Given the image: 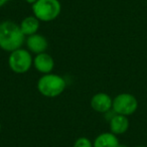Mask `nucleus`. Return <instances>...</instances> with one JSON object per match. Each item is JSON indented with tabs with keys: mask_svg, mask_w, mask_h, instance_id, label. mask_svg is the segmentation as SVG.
I'll list each match as a JSON object with an SVG mask.
<instances>
[{
	"mask_svg": "<svg viewBox=\"0 0 147 147\" xmlns=\"http://www.w3.org/2000/svg\"><path fill=\"white\" fill-rule=\"evenodd\" d=\"M118 147H128L127 145H124V144H119Z\"/></svg>",
	"mask_w": 147,
	"mask_h": 147,
	"instance_id": "obj_15",
	"label": "nucleus"
},
{
	"mask_svg": "<svg viewBox=\"0 0 147 147\" xmlns=\"http://www.w3.org/2000/svg\"><path fill=\"white\" fill-rule=\"evenodd\" d=\"M65 86V79L55 74H45L37 82L38 92L47 98H55L61 95Z\"/></svg>",
	"mask_w": 147,
	"mask_h": 147,
	"instance_id": "obj_2",
	"label": "nucleus"
},
{
	"mask_svg": "<svg viewBox=\"0 0 147 147\" xmlns=\"http://www.w3.org/2000/svg\"><path fill=\"white\" fill-rule=\"evenodd\" d=\"M61 10V5L59 0H37L32 4L34 16L39 21L49 22L57 18Z\"/></svg>",
	"mask_w": 147,
	"mask_h": 147,
	"instance_id": "obj_3",
	"label": "nucleus"
},
{
	"mask_svg": "<svg viewBox=\"0 0 147 147\" xmlns=\"http://www.w3.org/2000/svg\"><path fill=\"white\" fill-rule=\"evenodd\" d=\"M33 65L34 67L42 74H51L55 67V61L53 57L47 53H38L33 59Z\"/></svg>",
	"mask_w": 147,
	"mask_h": 147,
	"instance_id": "obj_7",
	"label": "nucleus"
},
{
	"mask_svg": "<svg viewBox=\"0 0 147 147\" xmlns=\"http://www.w3.org/2000/svg\"><path fill=\"white\" fill-rule=\"evenodd\" d=\"M8 0H0V7H2L3 5H5L7 3Z\"/></svg>",
	"mask_w": 147,
	"mask_h": 147,
	"instance_id": "obj_13",
	"label": "nucleus"
},
{
	"mask_svg": "<svg viewBox=\"0 0 147 147\" xmlns=\"http://www.w3.org/2000/svg\"><path fill=\"white\" fill-rule=\"evenodd\" d=\"M138 108V101L132 94L122 93L113 99L112 109L116 114L130 116L134 114Z\"/></svg>",
	"mask_w": 147,
	"mask_h": 147,
	"instance_id": "obj_5",
	"label": "nucleus"
},
{
	"mask_svg": "<svg viewBox=\"0 0 147 147\" xmlns=\"http://www.w3.org/2000/svg\"><path fill=\"white\" fill-rule=\"evenodd\" d=\"M0 131H1V123H0Z\"/></svg>",
	"mask_w": 147,
	"mask_h": 147,
	"instance_id": "obj_17",
	"label": "nucleus"
},
{
	"mask_svg": "<svg viewBox=\"0 0 147 147\" xmlns=\"http://www.w3.org/2000/svg\"><path fill=\"white\" fill-rule=\"evenodd\" d=\"M24 36L20 26L13 21H3L0 23V47L5 51H12L21 49Z\"/></svg>",
	"mask_w": 147,
	"mask_h": 147,
	"instance_id": "obj_1",
	"label": "nucleus"
},
{
	"mask_svg": "<svg viewBox=\"0 0 147 147\" xmlns=\"http://www.w3.org/2000/svg\"><path fill=\"white\" fill-rule=\"evenodd\" d=\"M119 144L116 135L112 132H105L96 137L93 147H118Z\"/></svg>",
	"mask_w": 147,
	"mask_h": 147,
	"instance_id": "obj_10",
	"label": "nucleus"
},
{
	"mask_svg": "<svg viewBox=\"0 0 147 147\" xmlns=\"http://www.w3.org/2000/svg\"><path fill=\"white\" fill-rule=\"evenodd\" d=\"M36 1L37 0H26V2L29 3V4H33V3H35Z\"/></svg>",
	"mask_w": 147,
	"mask_h": 147,
	"instance_id": "obj_14",
	"label": "nucleus"
},
{
	"mask_svg": "<svg viewBox=\"0 0 147 147\" xmlns=\"http://www.w3.org/2000/svg\"><path fill=\"white\" fill-rule=\"evenodd\" d=\"M113 100L106 93H98L94 95L91 100V107L96 112L107 113L112 109Z\"/></svg>",
	"mask_w": 147,
	"mask_h": 147,
	"instance_id": "obj_6",
	"label": "nucleus"
},
{
	"mask_svg": "<svg viewBox=\"0 0 147 147\" xmlns=\"http://www.w3.org/2000/svg\"><path fill=\"white\" fill-rule=\"evenodd\" d=\"M109 126H110V130L113 134L115 135L124 134L129 129V120L127 118V116L115 114L110 119Z\"/></svg>",
	"mask_w": 147,
	"mask_h": 147,
	"instance_id": "obj_9",
	"label": "nucleus"
},
{
	"mask_svg": "<svg viewBox=\"0 0 147 147\" xmlns=\"http://www.w3.org/2000/svg\"><path fill=\"white\" fill-rule=\"evenodd\" d=\"M135 147H146V146H143V145H139V146H135Z\"/></svg>",
	"mask_w": 147,
	"mask_h": 147,
	"instance_id": "obj_16",
	"label": "nucleus"
},
{
	"mask_svg": "<svg viewBox=\"0 0 147 147\" xmlns=\"http://www.w3.org/2000/svg\"><path fill=\"white\" fill-rule=\"evenodd\" d=\"M22 33L27 36H30L37 33L39 29V20L35 16H27L19 24Z\"/></svg>",
	"mask_w": 147,
	"mask_h": 147,
	"instance_id": "obj_11",
	"label": "nucleus"
},
{
	"mask_svg": "<svg viewBox=\"0 0 147 147\" xmlns=\"http://www.w3.org/2000/svg\"><path fill=\"white\" fill-rule=\"evenodd\" d=\"M26 45L31 53L38 55V53H42L47 51V47H49V42L43 35L35 33V34L27 37Z\"/></svg>",
	"mask_w": 147,
	"mask_h": 147,
	"instance_id": "obj_8",
	"label": "nucleus"
},
{
	"mask_svg": "<svg viewBox=\"0 0 147 147\" xmlns=\"http://www.w3.org/2000/svg\"><path fill=\"white\" fill-rule=\"evenodd\" d=\"M74 147H93V144L86 137H80L76 140Z\"/></svg>",
	"mask_w": 147,
	"mask_h": 147,
	"instance_id": "obj_12",
	"label": "nucleus"
},
{
	"mask_svg": "<svg viewBox=\"0 0 147 147\" xmlns=\"http://www.w3.org/2000/svg\"><path fill=\"white\" fill-rule=\"evenodd\" d=\"M32 63L33 59L30 53L23 49H18L10 53L8 57L9 67L16 74H24L28 71Z\"/></svg>",
	"mask_w": 147,
	"mask_h": 147,
	"instance_id": "obj_4",
	"label": "nucleus"
}]
</instances>
